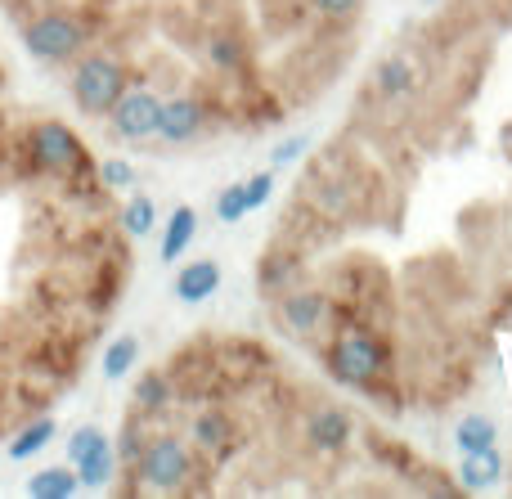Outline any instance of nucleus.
I'll use <instances>...</instances> for the list:
<instances>
[{"label":"nucleus","mask_w":512,"mask_h":499,"mask_svg":"<svg viewBox=\"0 0 512 499\" xmlns=\"http://www.w3.org/2000/svg\"><path fill=\"white\" fill-rule=\"evenodd\" d=\"M131 284V234L68 122L0 108V441L86 374Z\"/></svg>","instance_id":"f257e3e1"},{"label":"nucleus","mask_w":512,"mask_h":499,"mask_svg":"<svg viewBox=\"0 0 512 499\" xmlns=\"http://www.w3.org/2000/svg\"><path fill=\"white\" fill-rule=\"evenodd\" d=\"M324 369L351 392L373 396L396 374V360H391L387 333H378L373 324H342V329H333V338L324 347Z\"/></svg>","instance_id":"f03ea898"},{"label":"nucleus","mask_w":512,"mask_h":499,"mask_svg":"<svg viewBox=\"0 0 512 499\" xmlns=\"http://www.w3.org/2000/svg\"><path fill=\"white\" fill-rule=\"evenodd\" d=\"M131 86V68H126L122 54L113 50H86L72 59V77H68V90H72V104L81 108L86 117H108L113 104L126 95Z\"/></svg>","instance_id":"7ed1b4c3"},{"label":"nucleus","mask_w":512,"mask_h":499,"mask_svg":"<svg viewBox=\"0 0 512 499\" xmlns=\"http://www.w3.org/2000/svg\"><path fill=\"white\" fill-rule=\"evenodd\" d=\"M270 315L288 338H319L328 324H337L333 297L319 293V288H306V284H292V288H283V293H274Z\"/></svg>","instance_id":"20e7f679"},{"label":"nucleus","mask_w":512,"mask_h":499,"mask_svg":"<svg viewBox=\"0 0 512 499\" xmlns=\"http://www.w3.org/2000/svg\"><path fill=\"white\" fill-rule=\"evenodd\" d=\"M207 126H212V104L198 90H171V95H162V117L153 140H162L167 149H180V144L203 140Z\"/></svg>","instance_id":"39448f33"},{"label":"nucleus","mask_w":512,"mask_h":499,"mask_svg":"<svg viewBox=\"0 0 512 499\" xmlns=\"http://www.w3.org/2000/svg\"><path fill=\"white\" fill-rule=\"evenodd\" d=\"M158 117H162V90L144 86V81H131L126 95L113 104L108 113V126H113L117 140L126 144H144L158 135Z\"/></svg>","instance_id":"423d86ee"},{"label":"nucleus","mask_w":512,"mask_h":499,"mask_svg":"<svg viewBox=\"0 0 512 499\" xmlns=\"http://www.w3.org/2000/svg\"><path fill=\"white\" fill-rule=\"evenodd\" d=\"M355 441V419L333 401H315L301 419V446L319 459H337L346 455V446Z\"/></svg>","instance_id":"0eeeda50"},{"label":"nucleus","mask_w":512,"mask_h":499,"mask_svg":"<svg viewBox=\"0 0 512 499\" xmlns=\"http://www.w3.org/2000/svg\"><path fill=\"white\" fill-rule=\"evenodd\" d=\"M418 90V63L409 50H396L387 54V59L373 68V95L387 99V104H396V99H409Z\"/></svg>","instance_id":"6e6552de"},{"label":"nucleus","mask_w":512,"mask_h":499,"mask_svg":"<svg viewBox=\"0 0 512 499\" xmlns=\"http://www.w3.org/2000/svg\"><path fill=\"white\" fill-rule=\"evenodd\" d=\"M297 279H301V252L283 248V243L261 252V266H256V288H261V297L283 293V288H292Z\"/></svg>","instance_id":"1a4fd4ad"},{"label":"nucleus","mask_w":512,"mask_h":499,"mask_svg":"<svg viewBox=\"0 0 512 499\" xmlns=\"http://www.w3.org/2000/svg\"><path fill=\"white\" fill-rule=\"evenodd\" d=\"M499 477H504V450L486 446V450H477V455H463V464H459V491L481 495V491H490Z\"/></svg>","instance_id":"9d476101"},{"label":"nucleus","mask_w":512,"mask_h":499,"mask_svg":"<svg viewBox=\"0 0 512 499\" xmlns=\"http://www.w3.org/2000/svg\"><path fill=\"white\" fill-rule=\"evenodd\" d=\"M221 288V266H216L212 257H203V261H189V266H180V275H176V297L185 306H198V302H207V297Z\"/></svg>","instance_id":"9b49d317"},{"label":"nucleus","mask_w":512,"mask_h":499,"mask_svg":"<svg viewBox=\"0 0 512 499\" xmlns=\"http://www.w3.org/2000/svg\"><path fill=\"white\" fill-rule=\"evenodd\" d=\"M77 482H81V491H104V486H113V477H117V450H113V441H99L90 455H81L77 464Z\"/></svg>","instance_id":"f8f14e48"},{"label":"nucleus","mask_w":512,"mask_h":499,"mask_svg":"<svg viewBox=\"0 0 512 499\" xmlns=\"http://www.w3.org/2000/svg\"><path fill=\"white\" fill-rule=\"evenodd\" d=\"M454 446H459L463 455H477V450H486V446H499L495 414H481V410L463 414V419L454 423Z\"/></svg>","instance_id":"ddd939ff"},{"label":"nucleus","mask_w":512,"mask_h":499,"mask_svg":"<svg viewBox=\"0 0 512 499\" xmlns=\"http://www.w3.org/2000/svg\"><path fill=\"white\" fill-rule=\"evenodd\" d=\"M194 234H198V212L189 203H180L176 212H171L167 230H162V261H180V257H185V248L194 243Z\"/></svg>","instance_id":"4468645a"},{"label":"nucleus","mask_w":512,"mask_h":499,"mask_svg":"<svg viewBox=\"0 0 512 499\" xmlns=\"http://www.w3.org/2000/svg\"><path fill=\"white\" fill-rule=\"evenodd\" d=\"M32 499H72L81 491V482H77V468H41L36 477H27V486H23Z\"/></svg>","instance_id":"2eb2a0df"},{"label":"nucleus","mask_w":512,"mask_h":499,"mask_svg":"<svg viewBox=\"0 0 512 499\" xmlns=\"http://www.w3.org/2000/svg\"><path fill=\"white\" fill-rule=\"evenodd\" d=\"M54 432H59V428H54V419H50V414H41V419L23 423V428L14 432V441H9V450H5V455L14 459V464H23V459H32L36 450H45V446H50V437H54Z\"/></svg>","instance_id":"dca6fc26"},{"label":"nucleus","mask_w":512,"mask_h":499,"mask_svg":"<svg viewBox=\"0 0 512 499\" xmlns=\"http://www.w3.org/2000/svg\"><path fill=\"white\" fill-rule=\"evenodd\" d=\"M135 360H140V338H135V333H122V338H113L104 347V378H108V383L126 378L135 369Z\"/></svg>","instance_id":"f3484780"},{"label":"nucleus","mask_w":512,"mask_h":499,"mask_svg":"<svg viewBox=\"0 0 512 499\" xmlns=\"http://www.w3.org/2000/svg\"><path fill=\"white\" fill-rule=\"evenodd\" d=\"M117 221H122V230L131 234V239H144V234L153 230V221H158V207H153L149 194H135L126 207H117Z\"/></svg>","instance_id":"a211bd4d"},{"label":"nucleus","mask_w":512,"mask_h":499,"mask_svg":"<svg viewBox=\"0 0 512 499\" xmlns=\"http://www.w3.org/2000/svg\"><path fill=\"white\" fill-rule=\"evenodd\" d=\"M248 185H225L221 194H216V221L221 225H239L243 216H248Z\"/></svg>","instance_id":"6ab92c4d"},{"label":"nucleus","mask_w":512,"mask_h":499,"mask_svg":"<svg viewBox=\"0 0 512 499\" xmlns=\"http://www.w3.org/2000/svg\"><path fill=\"white\" fill-rule=\"evenodd\" d=\"M310 9H315V18H324V23L346 27V23H355V18H360L364 0H310Z\"/></svg>","instance_id":"aec40b11"},{"label":"nucleus","mask_w":512,"mask_h":499,"mask_svg":"<svg viewBox=\"0 0 512 499\" xmlns=\"http://www.w3.org/2000/svg\"><path fill=\"white\" fill-rule=\"evenodd\" d=\"M99 176H104V185L113 189V194H117V189H131L135 185V167H131V162H122V158H104V162H99Z\"/></svg>","instance_id":"412c9836"},{"label":"nucleus","mask_w":512,"mask_h":499,"mask_svg":"<svg viewBox=\"0 0 512 499\" xmlns=\"http://www.w3.org/2000/svg\"><path fill=\"white\" fill-rule=\"evenodd\" d=\"M99 441H104V432H99V428H77V432L68 437V464H77L81 455H90Z\"/></svg>","instance_id":"4be33fe9"},{"label":"nucleus","mask_w":512,"mask_h":499,"mask_svg":"<svg viewBox=\"0 0 512 499\" xmlns=\"http://www.w3.org/2000/svg\"><path fill=\"white\" fill-rule=\"evenodd\" d=\"M243 185H248V207L256 212V207H265L270 203V194H274V171H261V176L243 180Z\"/></svg>","instance_id":"5701e85b"},{"label":"nucleus","mask_w":512,"mask_h":499,"mask_svg":"<svg viewBox=\"0 0 512 499\" xmlns=\"http://www.w3.org/2000/svg\"><path fill=\"white\" fill-rule=\"evenodd\" d=\"M306 149H310V135H292V140H283L279 149L270 153V162H274V167H288V162H297Z\"/></svg>","instance_id":"b1692460"}]
</instances>
